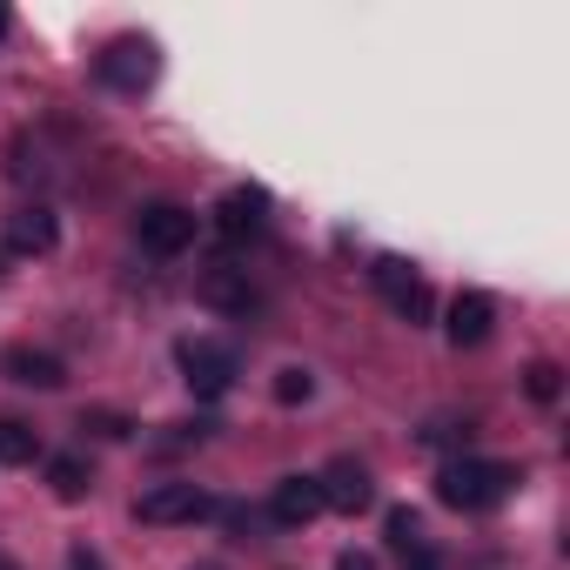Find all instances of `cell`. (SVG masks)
I'll return each instance as SVG.
<instances>
[{
	"label": "cell",
	"mask_w": 570,
	"mask_h": 570,
	"mask_svg": "<svg viewBox=\"0 0 570 570\" xmlns=\"http://www.w3.org/2000/svg\"><path fill=\"white\" fill-rule=\"evenodd\" d=\"M517 483H523V476H517V463L456 456V463H443V470H436V503H450V510H490V503H503Z\"/></svg>",
	"instance_id": "cell-1"
},
{
	"label": "cell",
	"mask_w": 570,
	"mask_h": 570,
	"mask_svg": "<svg viewBox=\"0 0 570 570\" xmlns=\"http://www.w3.org/2000/svg\"><path fill=\"white\" fill-rule=\"evenodd\" d=\"M135 235H141V248H148V255H181V248H195L202 215H195V208H181V202H148V208L135 215Z\"/></svg>",
	"instance_id": "cell-2"
},
{
	"label": "cell",
	"mask_w": 570,
	"mask_h": 570,
	"mask_svg": "<svg viewBox=\"0 0 570 570\" xmlns=\"http://www.w3.org/2000/svg\"><path fill=\"white\" fill-rule=\"evenodd\" d=\"M135 517H141V523H202V517H215V497H208L202 483H155V490L135 503Z\"/></svg>",
	"instance_id": "cell-3"
},
{
	"label": "cell",
	"mask_w": 570,
	"mask_h": 570,
	"mask_svg": "<svg viewBox=\"0 0 570 570\" xmlns=\"http://www.w3.org/2000/svg\"><path fill=\"white\" fill-rule=\"evenodd\" d=\"M95 68H101V81H108L115 95H141V88L155 81V68H161V61H155V41L128 35V41H115V48H108Z\"/></svg>",
	"instance_id": "cell-4"
},
{
	"label": "cell",
	"mask_w": 570,
	"mask_h": 570,
	"mask_svg": "<svg viewBox=\"0 0 570 570\" xmlns=\"http://www.w3.org/2000/svg\"><path fill=\"white\" fill-rule=\"evenodd\" d=\"M181 376H188V390H195L202 403H215V396H228V383H235V356H228L222 343H181Z\"/></svg>",
	"instance_id": "cell-5"
},
{
	"label": "cell",
	"mask_w": 570,
	"mask_h": 570,
	"mask_svg": "<svg viewBox=\"0 0 570 570\" xmlns=\"http://www.w3.org/2000/svg\"><path fill=\"white\" fill-rule=\"evenodd\" d=\"M316 483H323V510H350V517H356V510L376 503V483H370V470H363L356 456H336Z\"/></svg>",
	"instance_id": "cell-6"
},
{
	"label": "cell",
	"mask_w": 570,
	"mask_h": 570,
	"mask_svg": "<svg viewBox=\"0 0 570 570\" xmlns=\"http://www.w3.org/2000/svg\"><path fill=\"white\" fill-rule=\"evenodd\" d=\"M490 330H497V303H490V296H476V289H463V296L443 309V336H450L456 350L490 343Z\"/></svg>",
	"instance_id": "cell-7"
},
{
	"label": "cell",
	"mask_w": 570,
	"mask_h": 570,
	"mask_svg": "<svg viewBox=\"0 0 570 570\" xmlns=\"http://www.w3.org/2000/svg\"><path fill=\"white\" fill-rule=\"evenodd\" d=\"M55 242H61V222H55L48 202H28V208L8 215V255H48Z\"/></svg>",
	"instance_id": "cell-8"
},
{
	"label": "cell",
	"mask_w": 570,
	"mask_h": 570,
	"mask_svg": "<svg viewBox=\"0 0 570 570\" xmlns=\"http://www.w3.org/2000/svg\"><path fill=\"white\" fill-rule=\"evenodd\" d=\"M0 376H8V383H21V390H61V383H68L61 356H48V350H28V343L0 350Z\"/></svg>",
	"instance_id": "cell-9"
},
{
	"label": "cell",
	"mask_w": 570,
	"mask_h": 570,
	"mask_svg": "<svg viewBox=\"0 0 570 570\" xmlns=\"http://www.w3.org/2000/svg\"><path fill=\"white\" fill-rule=\"evenodd\" d=\"M202 303H208V309H222V316H248V309H255L248 268H228V262H215V268L202 275Z\"/></svg>",
	"instance_id": "cell-10"
},
{
	"label": "cell",
	"mask_w": 570,
	"mask_h": 570,
	"mask_svg": "<svg viewBox=\"0 0 570 570\" xmlns=\"http://www.w3.org/2000/svg\"><path fill=\"white\" fill-rule=\"evenodd\" d=\"M268 517H275V523H289V530H296V523H309V517H323V483H316V476H303V470H296V476H282V483H275Z\"/></svg>",
	"instance_id": "cell-11"
},
{
	"label": "cell",
	"mask_w": 570,
	"mask_h": 570,
	"mask_svg": "<svg viewBox=\"0 0 570 570\" xmlns=\"http://www.w3.org/2000/svg\"><path fill=\"white\" fill-rule=\"evenodd\" d=\"M215 222H222L228 242H248V235H262V222H268V195H262V188H228L222 208H215Z\"/></svg>",
	"instance_id": "cell-12"
},
{
	"label": "cell",
	"mask_w": 570,
	"mask_h": 570,
	"mask_svg": "<svg viewBox=\"0 0 570 570\" xmlns=\"http://www.w3.org/2000/svg\"><path fill=\"white\" fill-rule=\"evenodd\" d=\"M48 483H55L61 503H81V497L95 490V470H88V456H55V463H48Z\"/></svg>",
	"instance_id": "cell-13"
},
{
	"label": "cell",
	"mask_w": 570,
	"mask_h": 570,
	"mask_svg": "<svg viewBox=\"0 0 570 570\" xmlns=\"http://www.w3.org/2000/svg\"><path fill=\"white\" fill-rule=\"evenodd\" d=\"M41 456V430L21 416H0V463H35Z\"/></svg>",
	"instance_id": "cell-14"
},
{
	"label": "cell",
	"mask_w": 570,
	"mask_h": 570,
	"mask_svg": "<svg viewBox=\"0 0 570 570\" xmlns=\"http://www.w3.org/2000/svg\"><path fill=\"white\" fill-rule=\"evenodd\" d=\"M370 282H376V289H383V296L396 303L403 289H416L423 275H416V262H403V255H376V262H370Z\"/></svg>",
	"instance_id": "cell-15"
},
{
	"label": "cell",
	"mask_w": 570,
	"mask_h": 570,
	"mask_svg": "<svg viewBox=\"0 0 570 570\" xmlns=\"http://www.w3.org/2000/svg\"><path fill=\"white\" fill-rule=\"evenodd\" d=\"M523 390H530V403H557V396H563V370H557L550 356H537V363L523 370Z\"/></svg>",
	"instance_id": "cell-16"
},
{
	"label": "cell",
	"mask_w": 570,
	"mask_h": 570,
	"mask_svg": "<svg viewBox=\"0 0 570 570\" xmlns=\"http://www.w3.org/2000/svg\"><path fill=\"white\" fill-rule=\"evenodd\" d=\"M383 530H390V543H396L403 557H410V550H423V517H416L410 503H396V510L383 517Z\"/></svg>",
	"instance_id": "cell-17"
},
{
	"label": "cell",
	"mask_w": 570,
	"mask_h": 570,
	"mask_svg": "<svg viewBox=\"0 0 570 570\" xmlns=\"http://www.w3.org/2000/svg\"><path fill=\"white\" fill-rule=\"evenodd\" d=\"M81 430L101 436V443H128V436H135V423H128L121 410H81Z\"/></svg>",
	"instance_id": "cell-18"
},
{
	"label": "cell",
	"mask_w": 570,
	"mask_h": 570,
	"mask_svg": "<svg viewBox=\"0 0 570 570\" xmlns=\"http://www.w3.org/2000/svg\"><path fill=\"white\" fill-rule=\"evenodd\" d=\"M309 396H316V376H309L303 363L275 370V403H289V410H296V403H309Z\"/></svg>",
	"instance_id": "cell-19"
},
{
	"label": "cell",
	"mask_w": 570,
	"mask_h": 570,
	"mask_svg": "<svg viewBox=\"0 0 570 570\" xmlns=\"http://www.w3.org/2000/svg\"><path fill=\"white\" fill-rule=\"evenodd\" d=\"M430 309H436V303H430V289H423V282L396 296V316H403V323H430Z\"/></svg>",
	"instance_id": "cell-20"
},
{
	"label": "cell",
	"mask_w": 570,
	"mask_h": 570,
	"mask_svg": "<svg viewBox=\"0 0 570 570\" xmlns=\"http://www.w3.org/2000/svg\"><path fill=\"white\" fill-rule=\"evenodd\" d=\"M68 570H108V563H101L88 543H75V550H68Z\"/></svg>",
	"instance_id": "cell-21"
},
{
	"label": "cell",
	"mask_w": 570,
	"mask_h": 570,
	"mask_svg": "<svg viewBox=\"0 0 570 570\" xmlns=\"http://www.w3.org/2000/svg\"><path fill=\"white\" fill-rule=\"evenodd\" d=\"M403 570H443V557L423 543V550H410V557H403Z\"/></svg>",
	"instance_id": "cell-22"
},
{
	"label": "cell",
	"mask_w": 570,
	"mask_h": 570,
	"mask_svg": "<svg viewBox=\"0 0 570 570\" xmlns=\"http://www.w3.org/2000/svg\"><path fill=\"white\" fill-rule=\"evenodd\" d=\"M336 570H376V557H363V550H343V557H336Z\"/></svg>",
	"instance_id": "cell-23"
},
{
	"label": "cell",
	"mask_w": 570,
	"mask_h": 570,
	"mask_svg": "<svg viewBox=\"0 0 570 570\" xmlns=\"http://www.w3.org/2000/svg\"><path fill=\"white\" fill-rule=\"evenodd\" d=\"M195 570H222V563H195Z\"/></svg>",
	"instance_id": "cell-24"
},
{
	"label": "cell",
	"mask_w": 570,
	"mask_h": 570,
	"mask_svg": "<svg viewBox=\"0 0 570 570\" xmlns=\"http://www.w3.org/2000/svg\"><path fill=\"white\" fill-rule=\"evenodd\" d=\"M0 570H14V563H0Z\"/></svg>",
	"instance_id": "cell-25"
}]
</instances>
